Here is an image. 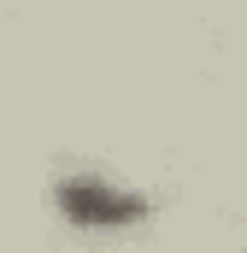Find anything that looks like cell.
Returning a JSON list of instances; mask_svg holds the SVG:
<instances>
[{"mask_svg":"<svg viewBox=\"0 0 247 253\" xmlns=\"http://www.w3.org/2000/svg\"><path fill=\"white\" fill-rule=\"evenodd\" d=\"M59 212L71 224H82V230H124V224H141L147 218V200L141 194H124L112 183H100V177H59Z\"/></svg>","mask_w":247,"mask_h":253,"instance_id":"cell-1","label":"cell"}]
</instances>
